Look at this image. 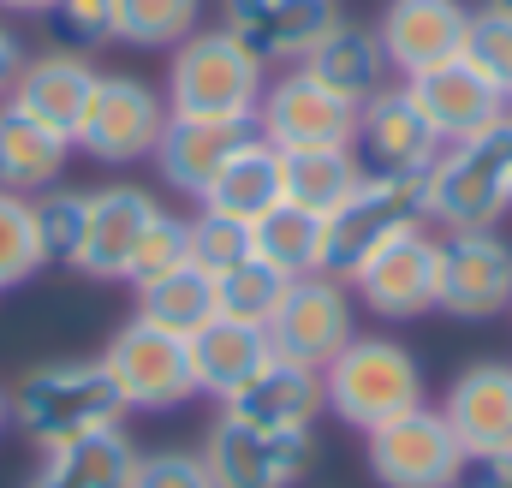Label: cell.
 Wrapping results in <instances>:
<instances>
[{
	"label": "cell",
	"mask_w": 512,
	"mask_h": 488,
	"mask_svg": "<svg viewBox=\"0 0 512 488\" xmlns=\"http://www.w3.org/2000/svg\"><path fill=\"white\" fill-rule=\"evenodd\" d=\"M48 6H54V0H0V12H36V18H42Z\"/></svg>",
	"instance_id": "42"
},
{
	"label": "cell",
	"mask_w": 512,
	"mask_h": 488,
	"mask_svg": "<svg viewBox=\"0 0 512 488\" xmlns=\"http://www.w3.org/2000/svg\"><path fill=\"white\" fill-rule=\"evenodd\" d=\"M42 268H48V256H42V233H36L30 197L0 191V292H6V286H24V280L42 274Z\"/></svg>",
	"instance_id": "34"
},
{
	"label": "cell",
	"mask_w": 512,
	"mask_h": 488,
	"mask_svg": "<svg viewBox=\"0 0 512 488\" xmlns=\"http://www.w3.org/2000/svg\"><path fill=\"white\" fill-rule=\"evenodd\" d=\"M405 96L417 102V114L429 120V131L441 143H465V137H483L489 125L507 120V90L489 84L465 54L435 66V72H417V78H399Z\"/></svg>",
	"instance_id": "16"
},
{
	"label": "cell",
	"mask_w": 512,
	"mask_h": 488,
	"mask_svg": "<svg viewBox=\"0 0 512 488\" xmlns=\"http://www.w3.org/2000/svg\"><path fill=\"white\" fill-rule=\"evenodd\" d=\"M131 488H215L203 453H185V447H161V453H137V471Z\"/></svg>",
	"instance_id": "38"
},
{
	"label": "cell",
	"mask_w": 512,
	"mask_h": 488,
	"mask_svg": "<svg viewBox=\"0 0 512 488\" xmlns=\"http://www.w3.org/2000/svg\"><path fill=\"white\" fill-rule=\"evenodd\" d=\"M286 197V185H280V149L274 143H262L251 137L215 179H209V191L197 197V209H209V215H227V221H262L274 203Z\"/></svg>",
	"instance_id": "26"
},
{
	"label": "cell",
	"mask_w": 512,
	"mask_h": 488,
	"mask_svg": "<svg viewBox=\"0 0 512 488\" xmlns=\"http://www.w3.org/2000/svg\"><path fill=\"white\" fill-rule=\"evenodd\" d=\"M286 274L280 268H268L262 256H245L239 268H227L221 280H215V316H233V322H256V328H268L274 322V310H280V298H286Z\"/></svg>",
	"instance_id": "32"
},
{
	"label": "cell",
	"mask_w": 512,
	"mask_h": 488,
	"mask_svg": "<svg viewBox=\"0 0 512 488\" xmlns=\"http://www.w3.org/2000/svg\"><path fill=\"white\" fill-rule=\"evenodd\" d=\"M304 72L316 78V84H328L334 96H346V102H370V96H382L387 84H393V66H387L382 42H376V30H364V24H334L310 54H304Z\"/></svg>",
	"instance_id": "24"
},
{
	"label": "cell",
	"mask_w": 512,
	"mask_h": 488,
	"mask_svg": "<svg viewBox=\"0 0 512 488\" xmlns=\"http://www.w3.org/2000/svg\"><path fill=\"white\" fill-rule=\"evenodd\" d=\"M256 137V125H239V120H179L167 114L161 125V143H155V173L167 191H185V197H203L209 179L245 149Z\"/></svg>",
	"instance_id": "21"
},
{
	"label": "cell",
	"mask_w": 512,
	"mask_h": 488,
	"mask_svg": "<svg viewBox=\"0 0 512 488\" xmlns=\"http://www.w3.org/2000/svg\"><path fill=\"white\" fill-rule=\"evenodd\" d=\"M268 328L256 322H233V316H215L191 334V369H197V393H215L221 405L251 381L256 369L268 364Z\"/></svg>",
	"instance_id": "25"
},
{
	"label": "cell",
	"mask_w": 512,
	"mask_h": 488,
	"mask_svg": "<svg viewBox=\"0 0 512 488\" xmlns=\"http://www.w3.org/2000/svg\"><path fill=\"white\" fill-rule=\"evenodd\" d=\"M42 18H48L54 42L72 48V54H90V48L114 42V0H54Z\"/></svg>",
	"instance_id": "37"
},
{
	"label": "cell",
	"mask_w": 512,
	"mask_h": 488,
	"mask_svg": "<svg viewBox=\"0 0 512 488\" xmlns=\"http://www.w3.org/2000/svg\"><path fill=\"white\" fill-rule=\"evenodd\" d=\"M30 209H36L42 256L60 262V268H72L78 250H84V227H90V191H78V185H48V191L30 197Z\"/></svg>",
	"instance_id": "33"
},
{
	"label": "cell",
	"mask_w": 512,
	"mask_h": 488,
	"mask_svg": "<svg viewBox=\"0 0 512 488\" xmlns=\"http://www.w3.org/2000/svg\"><path fill=\"white\" fill-rule=\"evenodd\" d=\"M465 60H471L489 84L512 90V12H501V6H477V12H471Z\"/></svg>",
	"instance_id": "36"
},
{
	"label": "cell",
	"mask_w": 512,
	"mask_h": 488,
	"mask_svg": "<svg viewBox=\"0 0 512 488\" xmlns=\"http://www.w3.org/2000/svg\"><path fill=\"white\" fill-rule=\"evenodd\" d=\"M251 125H256V137L274 143L280 155H292V149H328V143H352L358 102L334 96L304 66H286L280 78L262 84V102H256Z\"/></svg>",
	"instance_id": "10"
},
{
	"label": "cell",
	"mask_w": 512,
	"mask_h": 488,
	"mask_svg": "<svg viewBox=\"0 0 512 488\" xmlns=\"http://www.w3.org/2000/svg\"><path fill=\"white\" fill-rule=\"evenodd\" d=\"M465 465L471 459L435 405H417L382 429H370V477L382 488H459Z\"/></svg>",
	"instance_id": "11"
},
{
	"label": "cell",
	"mask_w": 512,
	"mask_h": 488,
	"mask_svg": "<svg viewBox=\"0 0 512 488\" xmlns=\"http://www.w3.org/2000/svg\"><path fill=\"white\" fill-rule=\"evenodd\" d=\"M435 310L453 322H495L512 310V244L495 227L435 233Z\"/></svg>",
	"instance_id": "8"
},
{
	"label": "cell",
	"mask_w": 512,
	"mask_h": 488,
	"mask_svg": "<svg viewBox=\"0 0 512 488\" xmlns=\"http://www.w3.org/2000/svg\"><path fill=\"white\" fill-rule=\"evenodd\" d=\"M131 471H137V441L114 423L78 441L42 447V465L24 488H131Z\"/></svg>",
	"instance_id": "23"
},
{
	"label": "cell",
	"mask_w": 512,
	"mask_h": 488,
	"mask_svg": "<svg viewBox=\"0 0 512 488\" xmlns=\"http://www.w3.org/2000/svg\"><path fill=\"white\" fill-rule=\"evenodd\" d=\"M435 411L447 417V429L459 435V447H465L471 465L512 459V364H501V358L465 364Z\"/></svg>",
	"instance_id": "18"
},
{
	"label": "cell",
	"mask_w": 512,
	"mask_h": 488,
	"mask_svg": "<svg viewBox=\"0 0 512 488\" xmlns=\"http://www.w3.org/2000/svg\"><path fill=\"white\" fill-rule=\"evenodd\" d=\"M507 114H512V90H507Z\"/></svg>",
	"instance_id": "45"
},
{
	"label": "cell",
	"mask_w": 512,
	"mask_h": 488,
	"mask_svg": "<svg viewBox=\"0 0 512 488\" xmlns=\"http://www.w3.org/2000/svg\"><path fill=\"white\" fill-rule=\"evenodd\" d=\"M352 149L364 161V173H387V179H423L441 155V137L417 114V102L405 96V84H387L382 96H370L358 108V131Z\"/></svg>",
	"instance_id": "15"
},
{
	"label": "cell",
	"mask_w": 512,
	"mask_h": 488,
	"mask_svg": "<svg viewBox=\"0 0 512 488\" xmlns=\"http://www.w3.org/2000/svg\"><path fill=\"white\" fill-rule=\"evenodd\" d=\"M161 197L143 185H102L90 191V227H84V250H78V274L90 280H131V256L143 233L155 227Z\"/></svg>",
	"instance_id": "19"
},
{
	"label": "cell",
	"mask_w": 512,
	"mask_h": 488,
	"mask_svg": "<svg viewBox=\"0 0 512 488\" xmlns=\"http://www.w3.org/2000/svg\"><path fill=\"white\" fill-rule=\"evenodd\" d=\"M6 429H12V393L0 387V435H6Z\"/></svg>",
	"instance_id": "43"
},
{
	"label": "cell",
	"mask_w": 512,
	"mask_h": 488,
	"mask_svg": "<svg viewBox=\"0 0 512 488\" xmlns=\"http://www.w3.org/2000/svg\"><path fill=\"white\" fill-rule=\"evenodd\" d=\"M358 179H364V161H358L352 143H328V149H292V155H280L286 203H298V209H310V215H328Z\"/></svg>",
	"instance_id": "28"
},
{
	"label": "cell",
	"mask_w": 512,
	"mask_h": 488,
	"mask_svg": "<svg viewBox=\"0 0 512 488\" xmlns=\"http://www.w3.org/2000/svg\"><path fill=\"white\" fill-rule=\"evenodd\" d=\"M465 30H471V6L465 0H387L376 42H382L387 66L399 78L435 72L447 60L465 54Z\"/></svg>",
	"instance_id": "17"
},
{
	"label": "cell",
	"mask_w": 512,
	"mask_h": 488,
	"mask_svg": "<svg viewBox=\"0 0 512 488\" xmlns=\"http://www.w3.org/2000/svg\"><path fill=\"white\" fill-rule=\"evenodd\" d=\"M185 256H191V268H203L209 280H221L227 268H239V262L251 256V227L197 209V215L185 221Z\"/></svg>",
	"instance_id": "35"
},
{
	"label": "cell",
	"mask_w": 512,
	"mask_h": 488,
	"mask_svg": "<svg viewBox=\"0 0 512 488\" xmlns=\"http://www.w3.org/2000/svg\"><path fill=\"white\" fill-rule=\"evenodd\" d=\"M352 298L382 316V322H417L435 310V233L429 227H411L393 244H382L352 280Z\"/></svg>",
	"instance_id": "14"
},
{
	"label": "cell",
	"mask_w": 512,
	"mask_h": 488,
	"mask_svg": "<svg viewBox=\"0 0 512 488\" xmlns=\"http://www.w3.org/2000/svg\"><path fill=\"white\" fill-rule=\"evenodd\" d=\"M268 66L256 60L245 42H233L221 24L215 30H191L173 60H167V114L179 120H239L251 125L262 102Z\"/></svg>",
	"instance_id": "4"
},
{
	"label": "cell",
	"mask_w": 512,
	"mask_h": 488,
	"mask_svg": "<svg viewBox=\"0 0 512 488\" xmlns=\"http://www.w3.org/2000/svg\"><path fill=\"white\" fill-rule=\"evenodd\" d=\"M126 423V399L102 358H60L36 364L12 387V429H24L36 447H60L96 429Z\"/></svg>",
	"instance_id": "1"
},
{
	"label": "cell",
	"mask_w": 512,
	"mask_h": 488,
	"mask_svg": "<svg viewBox=\"0 0 512 488\" xmlns=\"http://www.w3.org/2000/svg\"><path fill=\"white\" fill-rule=\"evenodd\" d=\"M102 364L114 375L120 399H126V417H161V411H179L197 399V369H191V340L185 334H167L143 316H131L126 328L108 340Z\"/></svg>",
	"instance_id": "6"
},
{
	"label": "cell",
	"mask_w": 512,
	"mask_h": 488,
	"mask_svg": "<svg viewBox=\"0 0 512 488\" xmlns=\"http://www.w3.org/2000/svg\"><path fill=\"white\" fill-rule=\"evenodd\" d=\"M221 411H227V417H245V423H262V429H316V417L328 411V399H322V369L292 364V358L268 352V364L256 369Z\"/></svg>",
	"instance_id": "22"
},
{
	"label": "cell",
	"mask_w": 512,
	"mask_h": 488,
	"mask_svg": "<svg viewBox=\"0 0 512 488\" xmlns=\"http://www.w3.org/2000/svg\"><path fill=\"white\" fill-rule=\"evenodd\" d=\"M465 488H512V459H483V465H465Z\"/></svg>",
	"instance_id": "41"
},
{
	"label": "cell",
	"mask_w": 512,
	"mask_h": 488,
	"mask_svg": "<svg viewBox=\"0 0 512 488\" xmlns=\"http://www.w3.org/2000/svg\"><path fill=\"white\" fill-rule=\"evenodd\" d=\"M423 209L435 233L501 227V215L512 209V114L483 137L441 143L435 167L423 173Z\"/></svg>",
	"instance_id": "3"
},
{
	"label": "cell",
	"mask_w": 512,
	"mask_h": 488,
	"mask_svg": "<svg viewBox=\"0 0 512 488\" xmlns=\"http://www.w3.org/2000/svg\"><path fill=\"white\" fill-rule=\"evenodd\" d=\"M161 125H167V96L131 72H102L96 96H90V114L78 125L72 149H84L90 161L102 167H131V161H149L155 143H161Z\"/></svg>",
	"instance_id": "9"
},
{
	"label": "cell",
	"mask_w": 512,
	"mask_h": 488,
	"mask_svg": "<svg viewBox=\"0 0 512 488\" xmlns=\"http://www.w3.org/2000/svg\"><path fill=\"white\" fill-rule=\"evenodd\" d=\"M215 488H298L316 465V429H262L245 417H215L203 441Z\"/></svg>",
	"instance_id": "7"
},
{
	"label": "cell",
	"mask_w": 512,
	"mask_h": 488,
	"mask_svg": "<svg viewBox=\"0 0 512 488\" xmlns=\"http://www.w3.org/2000/svg\"><path fill=\"white\" fill-rule=\"evenodd\" d=\"M340 24V0H221V30L262 66H304V54Z\"/></svg>",
	"instance_id": "13"
},
{
	"label": "cell",
	"mask_w": 512,
	"mask_h": 488,
	"mask_svg": "<svg viewBox=\"0 0 512 488\" xmlns=\"http://www.w3.org/2000/svg\"><path fill=\"white\" fill-rule=\"evenodd\" d=\"M24 60H30V54H24V42L0 24V102L12 96V84H18V72H24Z\"/></svg>",
	"instance_id": "40"
},
{
	"label": "cell",
	"mask_w": 512,
	"mask_h": 488,
	"mask_svg": "<svg viewBox=\"0 0 512 488\" xmlns=\"http://www.w3.org/2000/svg\"><path fill=\"white\" fill-rule=\"evenodd\" d=\"M96 84H102V72L90 66V54H72V48H54V54H30L24 60V72H18V84H12V108L18 114H30L36 125H48V131H60L66 143L78 137V125L90 114V96H96Z\"/></svg>",
	"instance_id": "20"
},
{
	"label": "cell",
	"mask_w": 512,
	"mask_h": 488,
	"mask_svg": "<svg viewBox=\"0 0 512 488\" xmlns=\"http://www.w3.org/2000/svg\"><path fill=\"white\" fill-rule=\"evenodd\" d=\"M483 6H501V12H512V0H483Z\"/></svg>",
	"instance_id": "44"
},
{
	"label": "cell",
	"mask_w": 512,
	"mask_h": 488,
	"mask_svg": "<svg viewBox=\"0 0 512 488\" xmlns=\"http://www.w3.org/2000/svg\"><path fill=\"white\" fill-rule=\"evenodd\" d=\"M179 262H191V256H185V221L161 209L155 227H149L143 244H137V256H131V280L126 286H143V280H155V274H167V268H179Z\"/></svg>",
	"instance_id": "39"
},
{
	"label": "cell",
	"mask_w": 512,
	"mask_h": 488,
	"mask_svg": "<svg viewBox=\"0 0 512 488\" xmlns=\"http://www.w3.org/2000/svg\"><path fill=\"white\" fill-rule=\"evenodd\" d=\"M72 143L48 125H36L30 114H18L12 102H0V191L36 197L48 185H60Z\"/></svg>",
	"instance_id": "27"
},
{
	"label": "cell",
	"mask_w": 512,
	"mask_h": 488,
	"mask_svg": "<svg viewBox=\"0 0 512 488\" xmlns=\"http://www.w3.org/2000/svg\"><path fill=\"white\" fill-rule=\"evenodd\" d=\"M203 18V0H114V42L126 48H179Z\"/></svg>",
	"instance_id": "31"
},
{
	"label": "cell",
	"mask_w": 512,
	"mask_h": 488,
	"mask_svg": "<svg viewBox=\"0 0 512 488\" xmlns=\"http://www.w3.org/2000/svg\"><path fill=\"white\" fill-rule=\"evenodd\" d=\"M251 250L268 268H280L286 280L322 274V215H310V209L280 197L262 221H251Z\"/></svg>",
	"instance_id": "30"
},
{
	"label": "cell",
	"mask_w": 512,
	"mask_h": 488,
	"mask_svg": "<svg viewBox=\"0 0 512 488\" xmlns=\"http://www.w3.org/2000/svg\"><path fill=\"white\" fill-rule=\"evenodd\" d=\"M411 227H429L423 209V179H387L364 173L328 215H322V274L352 280L382 244H393Z\"/></svg>",
	"instance_id": "5"
},
{
	"label": "cell",
	"mask_w": 512,
	"mask_h": 488,
	"mask_svg": "<svg viewBox=\"0 0 512 488\" xmlns=\"http://www.w3.org/2000/svg\"><path fill=\"white\" fill-rule=\"evenodd\" d=\"M358 334V304H352V286L334 280V274H304L286 286L274 322H268V346L292 364L322 369L346 340Z\"/></svg>",
	"instance_id": "12"
},
{
	"label": "cell",
	"mask_w": 512,
	"mask_h": 488,
	"mask_svg": "<svg viewBox=\"0 0 512 488\" xmlns=\"http://www.w3.org/2000/svg\"><path fill=\"white\" fill-rule=\"evenodd\" d=\"M322 399L328 417H340L346 429L370 435L393 417L429 405L423 399V364L411 346H399L393 334H352L328 364H322Z\"/></svg>",
	"instance_id": "2"
},
{
	"label": "cell",
	"mask_w": 512,
	"mask_h": 488,
	"mask_svg": "<svg viewBox=\"0 0 512 488\" xmlns=\"http://www.w3.org/2000/svg\"><path fill=\"white\" fill-rule=\"evenodd\" d=\"M137 316L191 340L203 322H215V280L203 268L179 262V268H167V274H155V280L137 286Z\"/></svg>",
	"instance_id": "29"
}]
</instances>
